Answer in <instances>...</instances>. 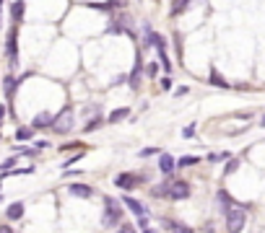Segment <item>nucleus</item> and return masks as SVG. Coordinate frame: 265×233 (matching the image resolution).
I'll return each mask as SVG.
<instances>
[{"instance_id": "obj_1", "label": "nucleus", "mask_w": 265, "mask_h": 233, "mask_svg": "<svg viewBox=\"0 0 265 233\" xmlns=\"http://www.w3.org/2000/svg\"><path fill=\"white\" fill-rule=\"evenodd\" d=\"M104 205H107L104 215H102L104 228H115V225H120V218H122V207H120V202H117V200H112V197H107V200H104Z\"/></svg>"}, {"instance_id": "obj_2", "label": "nucleus", "mask_w": 265, "mask_h": 233, "mask_svg": "<svg viewBox=\"0 0 265 233\" xmlns=\"http://www.w3.org/2000/svg\"><path fill=\"white\" fill-rule=\"evenodd\" d=\"M245 223H247V213L242 207H231L226 213V230L229 233H242L245 230Z\"/></svg>"}, {"instance_id": "obj_3", "label": "nucleus", "mask_w": 265, "mask_h": 233, "mask_svg": "<svg viewBox=\"0 0 265 233\" xmlns=\"http://www.w3.org/2000/svg\"><path fill=\"white\" fill-rule=\"evenodd\" d=\"M52 130L57 132V135H68L71 130H73V109L71 106H65L55 120H52Z\"/></svg>"}, {"instance_id": "obj_4", "label": "nucleus", "mask_w": 265, "mask_h": 233, "mask_svg": "<svg viewBox=\"0 0 265 233\" xmlns=\"http://www.w3.org/2000/svg\"><path fill=\"white\" fill-rule=\"evenodd\" d=\"M167 197L169 200H185V197H190V184L187 181H172L169 189H167Z\"/></svg>"}, {"instance_id": "obj_5", "label": "nucleus", "mask_w": 265, "mask_h": 233, "mask_svg": "<svg viewBox=\"0 0 265 233\" xmlns=\"http://www.w3.org/2000/svg\"><path fill=\"white\" fill-rule=\"evenodd\" d=\"M138 176L136 174H117L115 176V184L120 186V189H136V186H138Z\"/></svg>"}, {"instance_id": "obj_6", "label": "nucleus", "mask_w": 265, "mask_h": 233, "mask_svg": "<svg viewBox=\"0 0 265 233\" xmlns=\"http://www.w3.org/2000/svg\"><path fill=\"white\" fill-rule=\"evenodd\" d=\"M122 205H125V207H130V210H132V213H136L138 218H148V207H146V205H141L138 200L125 197V200H122Z\"/></svg>"}, {"instance_id": "obj_7", "label": "nucleus", "mask_w": 265, "mask_h": 233, "mask_svg": "<svg viewBox=\"0 0 265 233\" xmlns=\"http://www.w3.org/2000/svg\"><path fill=\"white\" fill-rule=\"evenodd\" d=\"M16 36H18V31H16V26L8 31V44H6V50H8V57H11V65H16L18 62V52H16Z\"/></svg>"}, {"instance_id": "obj_8", "label": "nucleus", "mask_w": 265, "mask_h": 233, "mask_svg": "<svg viewBox=\"0 0 265 233\" xmlns=\"http://www.w3.org/2000/svg\"><path fill=\"white\" fill-rule=\"evenodd\" d=\"M52 120H55V116H52V114H47V111H42V114H37V116H34V122H31V127H34V130H44V127H50V125H52Z\"/></svg>"}, {"instance_id": "obj_9", "label": "nucleus", "mask_w": 265, "mask_h": 233, "mask_svg": "<svg viewBox=\"0 0 265 233\" xmlns=\"http://www.w3.org/2000/svg\"><path fill=\"white\" fill-rule=\"evenodd\" d=\"M68 189H71L73 197H83V200H88L94 195V189H91V186H86V184H73V186H68Z\"/></svg>"}, {"instance_id": "obj_10", "label": "nucleus", "mask_w": 265, "mask_h": 233, "mask_svg": "<svg viewBox=\"0 0 265 233\" xmlns=\"http://www.w3.org/2000/svg\"><path fill=\"white\" fill-rule=\"evenodd\" d=\"M172 169H174V158L169 153H161L159 156V171L161 174H172Z\"/></svg>"}, {"instance_id": "obj_11", "label": "nucleus", "mask_w": 265, "mask_h": 233, "mask_svg": "<svg viewBox=\"0 0 265 233\" xmlns=\"http://www.w3.org/2000/svg\"><path fill=\"white\" fill-rule=\"evenodd\" d=\"M141 57H138V62H136V70H132V73H130V88L132 91H138V81H141Z\"/></svg>"}, {"instance_id": "obj_12", "label": "nucleus", "mask_w": 265, "mask_h": 233, "mask_svg": "<svg viewBox=\"0 0 265 233\" xmlns=\"http://www.w3.org/2000/svg\"><path fill=\"white\" fill-rule=\"evenodd\" d=\"M11 16H13V21L18 23L21 18H24V0H16V3L11 6Z\"/></svg>"}, {"instance_id": "obj_13", "label": "nucleus", "mask_w": 265, "mask_h": 233, "mask_svg": "<svg viewBox=\"0 0 265 233\" xmlns=\"http://www.w3.org/2000/svg\"><path fill=\"white\" fill-rule=\"evenodd\" d=\"M21 215H24V205H21V202H13V205L8 207V218H11V220H18Z\"/></svg>"}, {"instance_id": "obj_14", "label": "nucleus", "mask_w": 265, "mask_h": 233, "mask_svg": "<svg viewBox=\"0 0 265 233\" xmlns=\"http://www.w3.org/2000/svg\"><path fill=\"white\" fill-rule=\"evenodd\" d=\"M164 225L169 228V233H190L187 225H177V223H172V220H164Z\"/></svg>"}, {"instance_id": "obj_15", "label": "nucleus", "mask_w": 265, "mask_h": 233, "mask_svg": "<svg viewBox=\"0 0 265 233\" xmlns=\"http://www.w3.org/2000/svg\"><path fill=\"white\" fill-rule=\"evenodd\" d=\"M211 83H213L216 88H229V83H226L224 78H221V75L216 73V70H211Z\"/></svg>"}, {"instance_id": "obj_16", "label": "nucleus", "mask_w": 265, "mask_h": 233, "mask_svg": "<svg viewBox=\"0 0 265 233\" xmlns=\"http://www.w3.org/2000/svg\"><path fill=\"white\" fill-rule=\"evenodd\" d=\"M187 6H190V0H174V6H172V13H174V16H180V13H182Z\"/></svg>"}, {"instance_id": "obj_17", "label": "nucleus", "mask_w": 265, "mask_h": 233, "mask_svg": "<svg viewBox=\"0 0 265 233\" xmlns=\"http://www.w3.org/2000/svg\"><path fill=\"white\" fill-rule=\"evenodd\" d=\"M125 116H127V109H115L112 114H109V122H120V120H125Z\"/></svg>"}, {"instance_id": "obj_18", "label": "nucleus", "mask_w": 265, "mask_h": 233, "mask_svg": "<svg viewBox=\"0 0 265 233\" xmlns=\"http://www.w3.org/2000/svg\"><path fill=\"white\" fill-rule=\"evenodd\" d=\"M197 161H201L197 156H182V158H180V166H195Z\"/></svg>"}, {"instance_id": "obj_19", "label": "nucleus", "mask_w": 265, "mask_h": 233, "mask_svg": "<svg viewBox=\"0 0 265 233\" xmlns=\"http://www.w3.org/2000/svg\"><path fill=\"white\" fill-rule=\"evenodd\" d=\"M13 88H16V81H13V78H6V83H3L6 96H13Z\"/></svg>"}, {"instance_id": "obj_20", "label": "nucleus", "mask_w": 265, "mask_h": 233, "mask_svg": "<svg viewBox=\"0 0 265 233\" xmlns=\"http://www.w3.org/2000/svg\"><path fill=\"white\" fill-rule=\"evenodd\" d=\"M31 130H34V127H21V130L16 132V137H18V140H29V137H31Z\"/></svg>"}, {"instance_id": "obj_21", "label": "nucleus", "mask_w": 265, "mask_h": 233, "mask_svg": "<svg viewBox=\"0 0 265 233\" xmlns=\"http://www.w3.org/2000/svg\"><path fill=\"white\" fill-rule=\"evenodd\" d=\"M96 127H102V116H96V120L88 122V125H86V132H94Z\"/></svg>"}, {"instance_id": "obj_22", "label": "nucleus", "mask_w": 265, "mask_h": 233, "mask_svg": "<svg viewBox=\"0 0 265 233\" xmlns=\"http://www.w3.org/2000/svg\"><path fill=\"white\" fill-rule=\"evenodd\" d=\"M237 166H239V161H229V166L224 169V174H234V171H237Z\"/></svg>"}, {"instance_id": "obj_23", "label": "nucleus", "mask_w": 265, "mask_h": 233, "mask_svg": "<svg viewBox=\"0 0 265 233\" xmlns=\"http://www.w3.org/2000/svg\"><path fill=\"white\" fill-rule=\"evenodd\" d=\"M208 158H211L213 163H216V161H226V158H229V153H213V156H208Z\"/></svg>"}, {"instance_id": "obj_24", "label": "nucleus", "mask_w": 265, "mask_h": 233, "mask_svg": "<svg viewBox=\"0 0 265 233\" xmlns=\"http://www.w3.org/2000/svg\"><path fill=\"white\" fill-rule=\"evenodd\" d=\"M107 6H109V8H122V6H125V0H109Z\"/></svg>"}, {"instance_id": "obj_25", "label": "nucleus", "mask_w": 265, "mask_h": 233, "mask_svg": "<svg viewBox=\"0 0 265 233\" xmlns=\"http://www.w3.org/2000/svg\"><path fill=\"white\" fill-rule=\"evenodd\" d=\"M120 233H136V228H132V225H127V223H125V225L120 228Z\"/></svg>"}, {"instance_id": "obj_26", "label": "nucleus", "mask_w": 265, "mask_h": 233, "mask_svg": "<svg viewBox=\"0 0 265 233\" xmlns=\"http://www.w3.org/2000/svg\"><path fill=\"white\" fill-rule=\"evenodd\" d=\"M156 70H159L156 62H151V65H148V75H156Z\"/></svg>"}, {"instance_id": "obj_27", "label": "nucleus", "mask_w": 265, "mask_h": 233, "mask_svg": "<svg viewBox=\"0 0 265 233\" xmlns=\"http://www.w3.org/2000/svg\"><path fill=\"white\" fill-rule=\"evenodd\" d=\"M161 88H167V91H169V88H172V81H169V78H164V81H161Z\"/></svg>"}, {"instance_id": "obj_28", "label": "nucleus", "mask_w": 265, "mask_h": 233, "mask_svg": "<svg viewBox=\"0 0 265 233\" xmlns=\"http://www.w3.org/2000/svg\"><path fill=\"white\" fill-rule=\"evenodd\" d=\"M0 233H13V230H11L8 225H0Z\"/></svg>"}, {"instance_id": "obj_29", "label": "nucleus", "mask_w": 265, "mask_h": 233, "mask_svg": "<svg viewBox=\"0 0 265 233\" xmlns=\"http://www.w3.org/2000/svg\"><path fill=\"white\" fill-rule=\"evenodd\" d=\"M143 233H153V230H151V228H146V230H143Z\"/></svg>"}]
</instances>
